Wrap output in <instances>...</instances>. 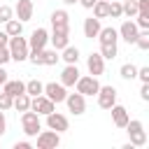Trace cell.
<instances>
[{
    "label": "cell",
    "instance_id": "21",
    "mask_svg": "<svg viewBox=\"0 0 149 149\" xmlns=\"http://www.w3.org/2000/svg\"><path fill=\"white\" fill-rule=\"evenodd\" d=\"M5 33L9 35V37H14V35H21L23 33V21H19V19H9V21H5Z\"/></svg>",
    "mask_w": 149,
    "mask_h": 149
},
{
    "label": "cell",
    "instance_id": "37",
    "mask_svg": "<svg viewBox=\"0 0 149 149\" xmlns=\"http://www.w3.org/2000/svg\"><path fill=\"white\" fill-rule=\"evenodd\" d=\"M137 79L144 84V81H149V68H137Z\"/></svg>",
    "mask_w": 149,
    "mask_h": 149
},
{
    "label": "cell",
    "instance_id": "7",
    "mask_svg": "<svg viewBox=\"0 0 149 149\" xmlns=\"http://www.w3.org/2000/svg\"><path fill=\"white\" fill-rule=\"evenodd\" d=\"M30 109H33V112H37L40 116H47L49 112H54V109H56V105H54V102L42 93V95H33V98H30Z\"/></svg>",
    "mask_w": 149,
    "mask_h": 149
},
{
    "label": "cell",
    "instance_id": "9",
    "mask_svg": "<svg viewBox=\"0 0 149 149\" xmlns=\"http://www.w3.org/2000/svg\"><path fill=\"white\" fill-rule=\"evenodd\" d=\"M47 126L51 128V130H56V133H65L68 128H70V121H68V116L65 114H61V112H49L47 114Z\"/></svg>",
    "mask_w": 149,
    "mask_h": 149
},
{
    "label": "cell",
    "instance_id": "27",
    "mask_svg": "<svg viewBox=\"0 0 149 149\" xmlns=\"http://www.w3.org/2000/svg\"><path fill=\"white\" fill-rule=\"evenodd\" d=\"M42 91H44V84L40 81V79H30V81H26V93L33 98V95H42Z\"/></svg>",
    "mask_w": 149,
    "mask_h": 149
},
{
    "label": "cell",
    "instance_id": "40",
    "mask_svg": "<svg viewBox=\"0 0 149 149\" xmlns=\"http://www.w3.org/2000/svg\"><path fill=\"white\" fill-rule=\"evenodd\" d=\"M140 98H142L144 102L149 100V81H144V84H142V88H140Z\"/></svg>",
    "mask_w": 149,
    "mask_h": 149
},
{
    "label": "cell",
    "instance_id": "39",
    "mask_svg": "<svg viewBox=\"0 0 149 149\" xmlns=\"http://www.w3.org/2000/svg\"><path fill=\"white\" fill-rule=\"evenodd\" d=\"M135 2H137V12L149 14V0H135Z\"/></svg>",
    "mask_w": 149,
    "mask_h": 149
},
{
    "label": "cell",
    "instance_id": "32",
    "mask_svg": "<svg viewBox=\"0 0 149 149\" xmlns=\"http://www.w3.org/2000/svg\"><path fill=\"white\" fill-rule=\"evenodd\" d=\"M135 44H137L142 51H147V49H149V30H140L137 37H135Z\"/></svg>",
    "mask_w": 149,
    "mask_h": 149
},
{
    "label": "cell",
    "instance_id": "16",
    "mask_svg": "<svg viewBox=\"0 0 149 149\" xmlns=\"http://www.w3.org/2000/svg\"><path fill=\"white\" fill-rule=\"evenodd\" d=\"M109 112H112L114 126H116V128H126V123H128V119H130V116H128V109H126L123 105H116V102H114V105L109 107Z\"/></svg>",
    "mask_w": 149,
    "mask_h": 149
},
{
    "label": "cell",
    "instance_id": "22",
    "mask_svg": "<svg viewBox=\"0 0 149 149\" xmlns=\"http://www.w3.org/2000/svg\"><path fill=\"white\" fill-rule=\"evenodd\" d=\"M12 107H14L16 112H26V109H30V95H28V93H19V95H14Z\"/></svg>",
    "mask_w": 149,
    "mask_h": 149
},
{
    "label": "cell",
    "instance_id": "30",
    "mask_svg": "<svg viewBox=\"0 0 149 149\" xmlns=\"http://www.w3.org/2000/svg\"><path fill=\"white\" fill-rule=\"evenodd\" d=\"M121 9H123V14H126L128 19H133V16L137 14V2H135V0H121Z\"/></svg>",
    "mask_w": 149,
    "mask_h": 149
},
{
    "label": "cell",
    "instance_id": "5",
    "mask_svg": "<svg viewBox=\"0 0 149 149\" xmlns=\"http://www.w3.org/2000/svg\"><path fill=\"white\" fill-rule=\"evenodd\" d=\"M74 86H77V91H79L81 95H95L98 88H100V81H98V77L88 74V77H79V79L74 81Z\"/></svg>",
    "mask_w": 149,
    "mask_h": 149
},
{
    "label": "cell",
    "instance_id": "26",
    "mask_svg": "<svg viewBox=\"0 0 149 149\" xmlns=\"http://www.w3.org/2000/svg\"><path fill=\"white\" fill-rule=\"evenodd\" d=\"M58 58H61V56H58L56 49H47V47L42 49V65H56Z\"/></svg>",
    "mask_w": 149,
    "mask_h": 149
},
{
    "label": "cell",
    "instance_id": "34",
    "mask_svg": "<svg viewBox=\"0 0 149 149\" xmlns=\"http://www.w3.org/2000/svg\"><path fill=\"white\" fill-rule=\"evenodd\" d=\"M14 16V9L9 7V5H0V23H5V21H9Z\"/></svg>",
    "mask_w": 149,
    "mask_h": 149
},
{
    "label": "cell",
    "instance_id": "2",
    "mask_svg": "<svg viewBox=\"0 0 149 149\" xmlns=\"http://www.w3.org/2000/svg\"><path fill=\"white\" fill-rule=\"evenodd\" d=\"M21 128L28 137H35L40 130H42V121H40V114L33 112V109H26L21 112Z\"/></svg>",
    "mask_w": 149,
    "mask_h": 149
},
{
    "label": "cell",
    "instance_id": "45",
    "mask_svg": "<svg viewBox=\"0 0 149 149\" xmlns=\"http://www.w3.org/2000/svg\"><path fill=\"white\" fill-rule=\"evenodd\" d=\"M5 81H7V72H5V68L0 65V86H2Z\"/></svg>",
    "mask_w": 149,
    "mask_h": 149
},
{
    "label": "cell",
    "instance_id": "38",
    "mask_svg": "<svg viewBox=\"0 0 149 149\" xmlns=\"http://www.w3.org/2000/svg\"><path fill=\"white\" fill-rule=\"evenodd\" d=\"M9 61H12L9 49H7V47H2V49H0V65H5V63H9Z\"/></svg>",
    "mask_w": 149,
    "mask_h": 149
},
{
    "label": "cell",
    "instance_id": "42",
    "mask_svg": "<svg viewBox=\"0 0 149 149\" xmlns=\"http://www.w3.org/2000/svg\"><path fill=\"white\" fill-rule=\"evenodd\" d=\"M14 149H33V144L23 140V142H16V144H14Z\"/></svg>",
    "mask_w": 149,
    "mask_h": 149
},
{
    "label": "cell",
    "instance_id": "14",
    "mask_svg": "<svg viewBox=\"0 0 149 149\" xmlns=\"http://www.w3.org/2000/svg\"><path fill=\"white\" fill-rule=\"evenodd\" d=\"M51 26H54V30H68L70 33V14L65 9L51 12Z\"/></svg>",
    "mask_w": 149,
    "mask_h": 149
},
{
    "label": "cell",
    "instance_id": "33",
    "mask_svg": "<svg viewBox=\"0 0 149 149\" xmlns=\"http://www.w3.org/2000/svg\"><path fill=\"white\" fill-rule=\"evenodd\" d=\"M133 19H137V21H135V26H137L140 30H149V14H142V12H137Z\"/></svg>",
    "mask_w": 149,
    "mask_h": 149
},
{
    "label": "cell",
    "instance_id": "24",
    "mask_svg": "<svg viewBox=\"0 0 149 149\" xmlns=\"http://www.w3.org/2000/svg\"><path fill=\"white\" fill-rule=\"evenodd\" d=\"M61 51H63L61 58H63L65 63H77V61H79V49H77V47H70V44H68V47H63Z\"/></svg>",
    "mask_w": 149,
    "mask_h": 149
},
{
    "label": "cell",
    "instance_id": "15",
    "mask_svg": "<svg viewBox=\"0 0 149 149\" xmlns=\"http://www.w3.org/2000/svg\"><path fill=\"white\" fill-rule=\"evenodd\" d=\"M33 9H35V7H33V0H19V2L14 5V14H16V19L23 21V23L33 19Z\"/></svg>",
    "mask_w": 149,
    "mask_h": 149
},
{
    "label": "cell",
    "instance_id": "31",
    "mask_svg": "<svg viewBox=\"0 0 149 149\" xmlns=\"http://www.w3.org/2000/svg\"><path fill=\"white\" fill-rule=\"evenodd\" d=\"M107 16H112V19H121V16H123L121 2H116V0H109V7H107Z\"/></svg>",
    "mask_w": 149,
    "mask_h": 149
},
{
    "label": "cell",
    "instance_id": "4",
    "mask_svg": "<svg viewBox=\"0 0 149 149\" xmlns=\"http://www.w3.org/2000/svg\"><path fill=\"white\" fill-rule=\"evenodd\" d=\"M37 149H56L58 144H61V133H56V130H40L37 135Z\"/></svg>",
    "mask_w": 149,
    "mask_h": 149
},
{
    "label": "cell",
    "instance_id": "10",
    "mask_svg": "<svg viewBox=\"0 0 149 149\" xmlns=\"http://www.w3.org/2000/svg\"><path fill=\"white\" fill-rule=\"evenodd\" d=\"M47 42H49V33H47V28H35V30L30 33V37H28V49H33V51L44 49Z\"/></svg>",
    "mask_w": 149,
    "mask_h": 149
},
{
    "label": "cell",
    "instance_id": "25",
    "mask_svg": "<svg viewBox=\"0 0 149 149\" xmlns=\"http://www.w3.org/2000/svg\"><path fill=\"white\" fill-rule=\"evenodd\" d=\"M116 54H119V49H116V42H105V44H100V56L102 58H116Z\"/></svg>",
    "mask_w": 149,
    "mask_h": 149
},
{
    "label": "cell",
    "instance_id": "19",
    "mask_svg": "<svg viewBox=\"0 0 149 149\" xmlns=\"http://www.w3.org/2000/svg\"><path fill=\"white\" fill-rule=\"evenodd\" d=\"M49 40H51L54 49H56V51H61L63 47H68V44H70V33H68V30H54Z\"/></svg>",
    "mask_w": 149,
    "mask_h": 149
},
{
    "label": "cell",
    "instance_id": "8",
    "mask_svg": "<svg viewBox=\"0 0 149 149\" xmlns=\"http://www.w3.org/2000/svg\"><path fill=\"white\" fill-rule=\"evenodd\" d=\"M65 102H68V109H70L74 116H79V114L86 112V95H81L79 91H77V93H68V95H65Z\"/></svg>",
    "mask_w": 149,
    "mask_h": 149
},
{
    "label": "cell",
    "instance_id": "29",
    "mask_svg": "<svg viewBox=\"0 0 149 149\" xmlns=\"http://www.w3.org/2000/svg\"><path fill=\"white\" fill-rule=\"evenodd\" d=\"M119 74H121L123 79H135V77H137V65H133V63H123L121 70H119Z\"/></svg>",
    "mask_w": 149,
    "mask_h": 149
},
{
    "label": "cell",
    "instance_id": "36",
    "mask_svg": "<svg viewBox=\"0 0 149 149\" xmlns=\"http://www.w3.org/2000/svg\"><path fill=\"white\" fill-rule=\"evenodd\" d=\"M26 61H30L33 65H42V49H37V51H33V49H30Z\"/></svg>",
    "mask_w": 149,
    "mask_h": 149
},
{
    "label": "cell",
    "instance_id": "35",
    "mask_svg": "<svg viewBox=\"0 0 149 149\" xmlns=\"http://www.w3.org/2000/svg\"><path fill=\"white\" fill-rule=\"evenodd\" d=\"M12 100H14V98H12L9 93H5V91H2V93H0V109H2V112L12 109Z\"/></svg>",
    "mask_w": 149,
    "mask_h": 149
},
{
    "label": "cell",
    "instance_id": "20",
    "mask_svg": "<svg viewBox=\"0 0 149 149\" xmlns=\"http://www.w3.org/2000/svg\"><path fill=\"white\" fill-rule=\"evenodd\" d=\"M2 91L14 98V95H19V93H26V84H23L21 79H7V81L2 84Z\"/></svg>",
    "mask_w": 149,
    "mask_h": 149
},
{
    "label": "cell",
    "instance_id": "28",
    "mask_svg": "<svg viewBox=\"0 0 149 149\" xmlns=\"http://www.w3.org/2000/svg\"><path fill=\"white\" fill-rule=\"evenodd\" d=\"M107 7H109V0H95L93 7H91L93 9V16L95 19H105L107 16Z\"/></svg>",
    "mask_w": 149,
    "mask_h": 149
},
{
    "label": "cell",
    "instance_id": "1",
    "mask_svg": "<svg viewBox=\"0 0 149 149\" xmlns=\"http://www.w3.org/2000/svg\"><path fill=\"white\" fill-rule=\"evenodd\" d=\"M7 49H9V56H12V61H16V63H21V61H26L28 58V40L26 37H21V35H14V37H9V42H7Z\"/></svg>",
    "mask_w": 149,
    "mask_h": 149
},
{
    "label": "cell",
    "instance_id": "44",
    "mask_svg": "<svg viewBox=\"0 0 149 149\" xmlns=\"http://www.w3.org/2000/svg\"><path fill=\"white\" fill-rule=\"evenodd\" d=\"M77 2H79V5H81V7H86V9H91V7H93V2H95V0H77Z\"/></svg>",
    "mask_w": 149,
    "mask_h": 149
},
{
    "label": "cell",
    "instance_id": "18",
    "mask_svg": "<svg viewBox=\"0 0 149 149\" xmlns=\"http://www.w3.org/2000/svg\"><path fill=\"white\" fill-rule=\"evenodd\" d=\"M100 19H95V16H88V19H84V37H88V40H93V37H98V33H100Z\"/></svg>",
    "mask_w": 149,
    "mask_h": 149
},
{
    "label": "cell",
    "instance_id": "12",
    "mask_svg": "<svg viewBox=\"0 0 149 149\" xmlns=\"http://www.w3.org/2000/svg\"><path fill=\"white\" fill-rule=\"evenodd\" d=\"M116 33H119V37H121L123 42H128V44H135V37H137L140 28L135 26V21H133V19H128V21H123V23H121V28H119Z\"/></svg>",
    "mask_w": 149,
    "mask_h": 149
},
{
    "label": "cell",
    "instance_id": "13",
    "mask_svg": "<svg viewBox=\"0 0 149 149\" xmlns=\"http://www.w3.org/2000/svg\"><path fill=\"white\" fill-rule=\"evenodd\" d=\"M86 68H88V72H91L93 77H100V74L105 72V58L100 56V51H93V54L86 58Z\"/></svg>",
    "mask_w": 149,
    "mask_h": 149
},
{
    "label": "cell",
    "instance_id": "11",
    "mask_svg": "<svg viewBox=\"0 0 149 149\" xmlns=\"http://www.w3.org/2000/svg\"><path fill=\"white\" fill-rule=\"evenodd\" d=\"M95 95H98V105H100L102 109H109V107L116 102V88H114V86H100Z\"/></svg>",
    "mask_w": 149,
    "mask_h": 149
},
{
    "label": "cell",
    "instance_id": "3",
    "mask_svg": "<svg viewBox=\"0 0 149 149\" xmlns=\"http://www.w3.org/2000/svg\"><path fill=\"white\" fill-rule=\"evenodd\" d=\"M126 133H128L133 147H144V144H147V133H144L142 121H137V119L130 121V119H128V123H126Z\"/></svg>",
    "mask_w": 149,
    "mask_h": 149
},
{
    "label": "cell",
    "instance_id": "43",
    "mask_svg": "<svg viewBox=\"0 0 149 149\" xmlns=\"http://www.w3.org/2000/svg\"><path fill=\"white\" fill-rule=\"evenodd\" d=\"M7 42H9V35L2 30V33H0V49H2V47H7Z\"/></svg>",
    "mask_w": 149,
    "mask_h": 149
},
{
    "label": "cell",
    "instance_id": "17",
    "mask_svg": "<svg viewBox=\"0 0 149 149\" xmlns=\"http://www.w3.org/2000/svg\"><path fill=\"white\" fill-rule=\"evenodd\" d=\"M79 79V70H77V63H68L61 72V84L63 86H74V81Z\"/></svg>",
    "mask_w": 149,
    "mask_h": 149
},
{
    "label": "cell",
    "instance_id": "41",
    "mask_svg": "<svg viewBox=\"0 0 149 149\" xmlns=\"http://www.w3.org/2000/svg\"><path fill=\"white\" fill-rule=\"evenodd\" d=\"M5 130H7V119H5V112L0 109V135H5Z\"/></svg>",
    "mask_w": 149,
    "mask_h": 149
},
{
    "label": "cell",
    "instance_id": "46",
    "mask_svg": "<svg viewBox=\"0 0 149 149\" xmlns=\"http://www.w3.org/2000/svg\"><path fill=\"white\" fill-rule=\"evenodd\" d=\"M63 2H65V5H74L77 0H63Z\"/></svg>",
    "mask_w": 149,
    "mask_h": 149
},
{
    "label": "cell",
    "instance_id": "6",
    "mask_svg": "<svg viewBox=\"0 0 149 149\" xmlns=\"http://www.w3.org/2000/svg\"><path fill=\"white\" fill-rule=\"evenodd\" d=\"M54 105H58V102H65V95H68V91H65V86L63 84H56V81H49V84H44V91H42Z\"/></svg>",
    "mask_w": 149,
    "mask_h": 149
},
{
    "label": "cell",
    "instance_id": "23",
    "mask_svg": "<svg viewBox=\"0 0 149 149\" xmlns=\"http://www.w3.org/2000/svg\"><path fill=\"white\" fill-rule=\"evenodd\" d=\"M98 40H100V44H105V42H116L119 40V33H116V28H100V33H98Z\"/></svg>",
    "mask_w": 149,
    "mask_h": 149
}]
</instances>
